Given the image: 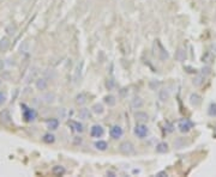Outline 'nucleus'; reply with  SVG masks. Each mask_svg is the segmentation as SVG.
<instances>
[{"instance_id": "31", "label": "nucleus", "mask_w": 216, "mask_h": 177, "mask_svg": "<svg viewBox=\"0 0 216 177\" xmlns=\"http://www.w3.org/2000/svg\"><path fill=\"white\" fill-rule=\"evenodd\" d=\"M29 52V43L25 41L22 46H21V53H28Z\"/></svg>"}, {"instance_id": "7", "label": "nucleus", "mask_w": 216, "mask_h": 177, "mask_svg": "<svg viewBox=\"0 0 216 177\" xmlns=\"http://www.w3.org/2000/svg\"><path fill=\"white\" fill-rule=\"evenodd\" d=\"M109 134H111V136H112L113 139H119V138L123 136L124 131H123V128H121L120 126H113V127L111 128Z\"/></svg>"}, {"instance_id": "37", "label": "nucleus", "mask_w": 216, "mask_h": 177, "mask_svg": "<svg viewBox=\"0 0 216 177\" xmlns=\"http://www.w3.org/2000/svg\"><path fill=\"white\" fill-rule=\"evenodd\" d=\"M0 84H1V81H0Z\"/></svg>"}, {"instance_id": "27", "label": "nucleus", "mask_w": 216, "mask_h": 177, "mask_svg": "<svg viewBox=\"0 0 216 177\" xmlns=\"http://www.w3.org/2000/svg\"><path fill=\"white\" fill-rule=\"evenodd\" d=\"M204 79H205V77H204L203 74H198V75L193 79V84H194L196 86H199V85H202V83L204 81Z\"/></svg>"}, {"instance_id": "17", "label": "nucleus", "mask_w": 216, "mask_h": 177, "mask_svg": "<svg viewBox=\"0 0 216 177\" xmlns=\"http://www.w3.org/2000/svg\"><path fill=\"white\" fill-rule=\"evenodd\" d=\"M55 100V95L53 92H47L42 96V101L46 102V103H53Z\"/></svg>"}, {"instance_id": "6", "label": "nucleus", "mask_w": 216, "mask_h": 177, "mask_svg": "<svg viewBox=\"0 0 216 177\" xmlns=\"http://www.w3.org/2000/svg\"><path fill=\"white\" fill-rule=\"evenodd\" d=\"M103 134H104V131L100 125H94L90 129V135L92 138H102Z\"/></svg>"}, {"instance_id": "32", "label": "nucleus", "mask_w": 216, "mask_h": 177, "mask_svg": "<svg viewBox=\"0 0 216 177\" xmlns=\"http://www.w3.org/2000/svg\"><path fill=\"white\" fill-rule=\"evenodd\" d=\"M6 101V95L3 92V91H0V105H3Z\"/></svg>"}, {"instance_id": "12", "label": "nucleus", "mask_w": 216, "mask_h": 177, "mask_svg": "<svg viewBox=\"0 0 216 177\" xmlns=\"http://www.w3.org/2000/svg\"><path fill=\"white\" fill-rule=\"evenodd\" d=\"M190 103L192 105H194V107H198L202 103V97L199 95H197V94H192L190 96Z\"/></svg>"}, {"instance_id": "10", "label": "nucleus", "mask_w": 216, "mask_h": 177, "mask_svg": "<svg viewBox=\"0 0 216 177\" xmlns=\"http://www.w3.org/2000/svg\"><path fill=\"white\" fill-rule=\"evenodd\" d=\"M135 117L139 123H144V122H147L149 120V115L147 113H144V111H137L135 114Z\"/></svg>"}, {"instance_id": "35", "label": "nucleus", "mask_w": 216, "mask_h": 177, "mask_svg": "<svg viewBox=\"0 0 216 177\" xmlns=\"http://www.w3.org/2000/svg\"><path fill=\"white\" fill-rule=\"evenodd\" d=\"M156 176H160V177H163V176H167V173L165 172V171H161V172H159Z\"/></svg>"}, {"instance_id": "11", "label": "nucleus", "mask_w": 216, "mask_h": 177, "mask_svg": "<svg viewBox=\"0 0 216 177\" xmlns=\"http://www.w3.org/2000/svg\"><path fill=\"white\" fill-rule=\"evenodd\" d=\"M11 46V42H10V38L9 37H3L0 40V50L1 52H6Z\"/></svg>"}, {"instance_id": "14", "label": "nucleus", "mask_w": 216, "mask_h": 177, "mask_svg": "<svg viewBox=\"0 0 216 177\" xmlns=\"http://www.w3.org/2000/svg\"><path fill=\"white\" fill-rule=\"evenodd\" d=\"M88 102V96L86 94H79L76 96V103L79 105H84Z\"/></svg>"}, {"instance_id": "4", "label": "nucleus", "mask_w": 216, "mask_h": 177, "mask_svg": "<svg viewBox=\"0 0 216 177\" xmlns=\"http://www.w3.org/2000/svg\"><path fill=\"white\" fill-rule=\"evenodd\" d=\"M148 133H149V129L144 123H139V125H137L135 127V134L141 139L145 138L148 135Z\"/></svg>"}, {"instance_id": "5", "label": "nucleus", "mask_w": 216, "mask_h": 177, "mask_svg": "<svg viewBox=\"0 0 216 177\" xmlns=\"http://www.w3.org/2000/svg\"><path fill=\"white\" fill-rule=\"evenodd\" d=\"M155 46L159 48V52L157 50H155V55H157V58L160 59V60H162V61H165V60H167L168 58H169V55H168V53H167V50L162 47V44L159 42V41H156V43H155Z\"/></svg>"}, {"instance_id": "13", "label": "nucleus", "mask_w": 216, "mask_h": 177, "mask_svg": "<svg viewBox=\"0 0 216 177\" xmlns=\"http://www.w3.org/2000/svg\"><path fill=\"white\" fill-rule=\"evenodd\" d=\"M175 59L178 60V61H185V59H186V50L184 49V48H179L178 50H177V53H175Z\"/></svg>"}, {"instance_id": "34", "label": "nucleus", "mask_w": 216, "mask_h": 177, "mask_svg": "<svg viewBox=\"0 0 216 177\" xmlns=\"http://www.w3.org/2000/svg\"><path fill=\"white\" fill-rule=\"evenodd\" d=\"M168 133H172L173 132V125H171V123H167V126H166V128H165Z\"/></svg>"}, {"instance_id": "8", "label": "nucleus", "mask_w": 216, "mask_h": 177, "mask_svg": "<svg viewBox=\"0 0 216 177\" xmlns=\"http://www.w3.org/2000/svg\"><path fill=\"white\" fill-rule=\"evenodd\" d=\"M35 85H36V88H37V90L43 91V90H46L47 86H48V80H47L46 78H39V79L36 80Z\"/></svg>"}, {"instance_id": "26", "label": "nucleus", "mask_w": 216, "mask_h": 177, "mask_svg": "<svg viewBox=\"0 0 216 177\" xmlns=\"http://www.w3.org/2000/svg\"><path fill=\"white\" fill-rule=\"evenodd\" d=\"M70 125H71V127H72L76 132H78V133L83 132V129H84V128H83V125H82V123H79V122H77V121H72Z\"/></svg>"}, {"instance_id": "18", "label": "nucleus", "mask_w": 216, "mask_h": 177, "mask_svg": "<svg viewBox=\"0 0 216 177\" xmlns=\"http://www.w3.org/2000/svg\"><path fill=\"white\" fill-rule=\"evenodd\" d=\"M5 32L9 35V36H15L16 32H17V27L15 24H9L5 29Z\"/></svg>"}, {"instance_id": "19", "label": "nucleus", "mask_w": 216, "mask_h": 177, "mask_svg": "<svg viewBox=\"0 0 216 177\" xmlns=\"http://www.w3.org/2000/svg\"><path fill=\"white\" fill-rule=\"evenodd\" d=\"M155 150L157 153H166L168 151V145L166 142H160V144H157Z\"/></svg>"}, {"instance_id": "16", "label": "nucleus", "mask_w": 216, "mask_h": 177, "mask_svg": "<svg viewBox=\"0 0 216 177\" xmlns=\"http://www.w3.org/2000/svg\"><path fill=\"white\" fill-rule=\"evenodd\" d=\"M159 98H160L162 102H166V101L169 98V91H168V88H161L160 92H159Z\"/></svg>"}, {"instance_id": "15", "label": "nucleus", "mask_w": 216, "mask_h": 177, "mask_svg": "<svg viewBox=\"0 0 216 177\" xmlns=\"http://www.w3.org/2000/svg\"><path fill=\"white\" fill-rule=\"evenodd\" d=\"M143 104H144V102H143V100H142L141 97L133 98V100H132V103H131V105H132L133 109H141V108L143 107Z\"/></svg>"}, {"instance_id": "2", "label": "nucleus", "mask_w": 216, "mask_h": 177, "mask_svg": "<svg viewBox=\"0 0 216 177\" xmlns=\"http://www.w3.org/2000/svg\"><path fill=\"white\" fill-rule=\"evenodd\" d=\"M119 151L124 154H132V153H135L136 150H135V146L130 141H124L119 145Z\"/></svg>"}, {"instance_id": "9", "label": "nucleus", "mask_w": 216, "mask_h": 177, "mask_svg": "<svg viewBox=\"0 0 216 177\" xmlns=\"http://www.w3.org/2000/svg\"><path fill=\"white\" fill-rule=\"evenodd\" d=\"M82 68H83V61H80L79 63H77L76 68H74V73H73V81L77 83L80 79V74H82Z\"/></svg>"}, {"instance_id": "3", "label": "nucleus", "mask_w": 216, "mask_h": 177, "mask_svg": "<svg viewBox=\"0 0 216 177\" xmlns=\"http://www.w3.org/2000/svg\"><path fill=\"white\" fill-rule=\"evenodd\" d=\"M192 127H193V122L187 119H184V120L179 121V123H178V128L181 133H187Z\"/></svg>"}, {"instance_id": "23", "label": "nucleus", "mask_w": 216, "mask_h": 177, "mask_svg": "<svg viewBox=\"0 0 216 177\" xmlns=\"http://www.w3.org/2000/svg\"><path fill=\"white\" fill-rule=\"evenodd\" d=\"M78 116H79V119H82V120H88V119H90V111H89L88 109H80Z\"/></svg>"}, {"instance_id": "33", "label": "nucleus", "mask_w": 216, "mask_h": 177, "mask_svg": "<svg viewBox=\"0 0 216 177\" xmlns=\"http://www.w3.org/2000/svg\"><path fill=\"white\" fill-rule=\"evenodd\" d=\"M114 84H115V83H114V80H113V79H109V80L107 81V87H108V88H109V90H111V88H113Z\"/></svg>"}, {"instance_id": "21", "label": "nucleus", "mask_w": 216, "mask_h": 177, "mask_svg": "<svg viewBox=\"0 0 216 177\" xmlns=\"http://www.w3.org/2000/svg\"><path fill=\"white\" fill-rule=\"evenodd\" d=\"M95 147H96L98 151H106L107 147H108V144H107L106 141H103V140H98V141L95 142Z\"/></svg>"}, {"instance_id": "24", "label": "nucleus", "mask_w": 216, "mask_h": 177, "mask_svg": "<svg viewBox=\"0 0 216 177\" xmlns=\"http://www.w3.org/2000/svg\"><path fill=\"white\" fill-rule=\"evenodd\" d=\"M47 125H48V128H49V129H57V128L59 127V120H58V119H51V120L47 122Z\"/></svg>"}, {"instance_id": "28", "label": "nucleus", "mask_w": 216, "mask_h": 177, "mask_svg": "<svg viewBox=\"0 0 216 177\" xmlns=\"http://www.w3.org/2000/svg\"><path fill=\"white\" fill-rule=\"evenodd\" d=\"M92 111L95 113V114H102L103 113V107L101 105V104H94L92 105Z\"/></svg>"}, {"instance_id": "30", "label": "nucleus", "mask_w": 216, "mask_h": 177, "mask_svg": "<svg viewBox=\"0 0 216 177\" xmlns=\"http://www.w3.org/2000/svg\"><path fill=\"white\" fill-rule=\"evenodd\" d=\"M53 172H54L55 175H64V173H65V169H64L63 166H55V167L53 169Z\"/></svg>"}, {"instance_id": "1", "label": "nucleus", "mask_w": 216, "mask_h": 177, "mask_svg": "<svg viewBox=\"0 0 216 177\" xmlns=\"http://www.w3.org/2000/svg\"><path fill=\"white\" fill-rule=\"evenodd\" d=\"M23 117H24V120L27 121V122H31V121H34L35 119H36V116H37V114H36V111L34 110V109H31V108H28L27 105H23Z\"/></svg>"}, {"instance_id": "29", "label": "nucleus", "mask_w": 216, "mask_h": 177, "mask_svg": "<svg viewBox=\"0 0 216 177\" xmlns=\"http://www.w3.org/2000/svg\"><path fill=\"white\" fill-rule=\"evenodd\" d=\"M208 113L210 116H216V103H211L209 109H208Z\"/></svg>"}, {"instance_id": "36", "label": "nucleus", "mask_w": 216, "mask_h": 177, "mask_svg": "<svg viewBox=\"0 0 216 177\" xmlns=\"http://www.w3.org/2000/svg\"><path fill=\"white\" fill-rule=\"evenodd\" d=\"M3 66H4V63H3V61H0V71L3 69Z\"/></svg>"}, {"instance_id": "22", "label": "nucleus", "mask_w": 216, "mask_h": 177, "mask_svg": "<svg viewBox=\"0 0 216 177\" xmlns=\"http://www.w3.org/2000/svg\"><path fill=\"white\" fill-rule=\"evenodd\" d=\"M104 103H106V104H108L109 107H113V105L117 103V100H115V97H114V96L109 95V96H106V97H104Z\"/></svg>"}, {"instance_id": "20", "label": "nucleus", "mask_w": 216, "mask_h": 177, "mask_svg": "<svg viewBox=\"0 0 216 177\" xmlns=\"http://www.w3.org/2000/svg\"><path fill=\"white\" fill-rule=\"evenodd\" d=\"M0 119H1V121L4 123H11V115L7 110H4L1 113V115H0Z\"/></svg>"}, {"instance_id": "25", "label": "nucleus", "mask_w": 216, "mask_h": 177, "mask_svg": "<svg viewBox=\"0 0 216 177\" xmlns=\"http://www.w3.org/2000/svg\"><path fill=\"white\" fill-rule=\"evenodd\" d=\"M42 140H43V142H46V144H53L54 140H55V136H54L53 134H51V133H47V134L43 135Z\"/></svg>"}]
</instances>
